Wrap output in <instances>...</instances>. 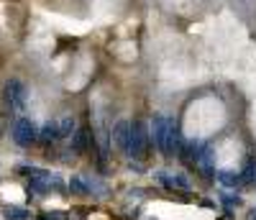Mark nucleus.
<instances>
[{
    "mask_svg": "<svg viewBox=\"0 0 256 220\" xmlns=\"http://www.w3.org/2000/svg\"><path fill=\"white\" fill-rule=\"evenodd\" d=\"M70 190H72L74 194H88V192H90V187H84V180H80V177H72V180H70Z\"/></svg>",
    "mask_w": 256,
    "mask_h": 220,
    "instance_id": "nucleus-12",
    "label": "nucleus"
},
{
    "mask_svg": "<svg viewBox=\"0 0 256 220\" xmlns=\"http://www.w3.org/2000/svg\"><path fill=\"white\" fill-rule=\"evenodd\" d=\"M216 177L226 184V187H236L241 182V177H236V174H228V172H216Z\"/></svg>",
    "mask_w": 256,
    "mask_h": 220,
    "instance_id": "nucleus-11",
    "label": "nucleus"
},
{
    "mask_svg": "<svg viewBox=\"0 0 256 220\" xmlns=\"http://www.w3.org/2000/svg\"><path fill=\"white\" fill-rule=\"evenodd\" d=\"M110 141L118 151L128 154V146H131V123L128 120H118L110 130Z\"/></svg>",
    "mask_w": 256,
    "mask_h": 220,
    "instance_id": "nucleus-5",
    "label": "nucleus"
},
{
    "mask_svg": "<svg viewBox=\"0 0 256 220\" xmlns=\"http://www.w3.org/2000/svg\"><path fill=\"white\" fill-rule=\"evenodd\" d=\"M146 148H148L146 123L136 120V123H131V146H128V156H131V159H144Z\"/></svg>",
    "mask_w": 256,
    "mask_h": 220,
    "instance_id": "nucleus-4",
    "label": "nucleus"
},
{
    "mask_svg": "<svg viewBox=\"0 0 256 220\" xmlns=\"http://www.w3.org/2000/svg\"><path fill=\"white\" fill-rule=\"evenodd\" d=\"M88 138H90L88 130H74V136H72V148H74L77 154H82L84 148H88Z\"/></svg>",
    "mask_w": 256,
    "mask_h": 220,
    "instance_id": "nucleus-8",
    "label": "nucleus"
},
{
    "mask_svg": "<svg viewBox=\"0 0 256 220\" xmlns=\"http://www.w3.org/2000/svg\"><path fill=\"white\" fill-rule=\"evenodd\" d=\"M223 202H228V208H233V205H241V197L236 194V197H233V194H223Z\"/></svg>",
    "mask_w": 256,
    "mask_h": 220,
    "instance_id": "nucleus-13",
    "label": "nucleus"
},
{
    "mask_svg": "<svg viewBox=\"0 0 256 220\" xmlns=\"http://www.w3.org/2000/svg\"><path fill=\"white\" fill-rule=\"evenodd\" d=\"M3 218L6 220H31L28 210H20V208H6L3 210Z\"/></svg>",
    "mask_w": 256,
    "mask_h": 220,
    "instance_id": "nucleus-9",
    "label": "nucleus"
},
{
    "mask_svg": "<svg viewBox=\"0 0 256 220\" xmlns=\"http://www.w3.org/2000/svg\"><path fill=\"white\" fill-rule=\"evenodd\" d=\"M248 220H256V210H251V212H248Z\"/></svg>",
    "mask_w": 256,
    "mask_h": 220,
    "instance_id": "nucleus-15",
    "label": "nucleus"
},
{
    "mask_svg": "<svg viewBox=\"0 0 256 220\" xmlns=\"http://www.w3.org/2000/svg\"><path fill=\"white\" fill-rule=\"evenodd\" d=\"M241 182L248 187H256V164H246V169L241 174Z\"/></svg>",
    "mask_w": 256,
    "mask_h": 220,
    "instance_id": "nucleus-10",
    "label": "nucleus"
},
{
    "mask_svg": "<svg viewBox=\"0 0 256 220\" xmlns=\"http://www.w3.org/2000/svg\"><path fill=\"white\" fill-rule=\"evenodd\" d=\"M10 136L18 146H31L38 141V126L28 118H20L13 123V130H10Z\"/></svg>",
    "mask_w": 256,
    "mask_h": 220,
    "instance_id": "nucleus-3",
    "label": "nucleus"
},
{
    "mask_svg": "<svg viewBox=\"0 0 256 220\" xmlns=\"http://www.w3.org/2000/svg\"><path fill=\"white\" fill-rule=\"evenodd\" d=\"M46 220H64V215L62 212H52V215H46Z\"/></svg>",
    "mask_w": 256,
    "mask_h": 220,
    "instance_id": "nucleus-14",
    "label": "nucleus"
},
{
    "mask_svg": "<svg viewBox=\"0 0 256 220\" xmlns=\"http://www.w3.org/2000/svg\"><path fill=\"white\" fill-rule=\"evenodd\" d=\"M38 141H44V144H52V141H59V126L54 120L44 123V128L38 130Z\"/></svg>",
    "mask_w": 256,
    "mask_h": 220,
    "instance_id": "nucleus-6",
    "label": "nucleus"
},
{
    "mask_svg": "<svg viewBox=\"0 0 256 220\" xmlns=\"http://www.w3.org/2000/svg\"><path fill=\"white\" fill-rule=\"evenodd\" d=\"M152 136H154L156 148L164 154L166 159H172L174 156V144L180 138V130H177L174 120L166 118V116H154V120H152Z\"/></svg>",
    "mask_w": 256,
    "mask_h": 220,
    "instance_id": "nucleus-1",
    "label": "nucleus"
},
{
    "mask_svg": "<svg viewBox=\"0 0 256 220\" xmlns=\"http://www.w3.org/2000/svg\"><path fill=\"white\" fill-rule=\"evenodd\" d=\"M56 126H59V138H72L74 136V130H77V120L74 118H62V120H56Z\"/></svg>",
    "mask_w": 256,
    "mask_h": 220,
    "instance_id": "nucleus-7",
    "label": "nucleus"
},
{
    "mask_svg": "<svg viewBox=\"0 0 256 220\" xmlns=\"http://www.w3.org/2000/svg\"><path fill=\"white\" fill-rule=\"evenodd\" d=\"M3 100L10 110H24L26 108V100H28V90L20 80H8L3 84Z\"/></svg>",
    "mask_w": 256,
    "mask_h": 220,
    "instance_id": "nucleus-2",
    "label": "nucleus"
}]
</instances>
